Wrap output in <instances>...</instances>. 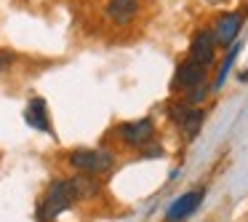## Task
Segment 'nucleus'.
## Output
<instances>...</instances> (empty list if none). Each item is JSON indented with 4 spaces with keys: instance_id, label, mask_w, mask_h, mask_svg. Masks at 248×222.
I'll return each mask as SVG.
<instances>
[{
    "instance_id": "1",
    "label": "nucleus",
    "mask_w": 248,
    "mask_h": 222,
    "mask_svg": "<svg viewBox=\"0 0 248 222\" xmlns=\"http://www.w3.org/2000/svg\"><path fill=\"white\" fill-rule=\"evenodd\" d=\"M80 198L75 190V182L72 179H56L54 185L48 188V193H46V198L40 201V209H38V220L40 222H51L56 220V217L62 214V211H67L75 201Z\"/></svg>"
},
{
    "instance_id": "2",
    "label": "nucleus",
    "mask_w": 248,
    "mask_h": 222,
    "mask_svg": "<svg viewBox=\"0 0 248 222\" xmlns=\"http://www.w3.org/2000/svg\"><path fill=\"white\" fill-rule=\"evenodd\" d=\"M70 163L86 174H104L112 169V155L104 150H75L70 153Z\"/></svg>"
},
{
    "instance_id": "3",
    "label": "nucleus",
    "mask_w": 248,
    "mask_h": 222,
    "mask_svg": "<svg viewBox=\"0 0 248 222\" xmlns=\"http://www.w3.org/2000/svg\"><path fill=\"white\" fill-rule=\"evenodd\" d=\"M118 131H120V139H123L128 147H147L152 142V137H155V126H152L150 118L123 123Z\"/></svg>"
},
{
    "instance_id": "4",
    "label": "nucleus",
    "mask_w": 248,
    "mask_h": 222,
    "mask_svg": "<svg viewBox=\"0 0 248 222\" xmlns=\"http://www.w3.org/2000/svg\"><path fill=\"white\" fill-rule=\"evenodd\" d=\"M203 201V190H192V193L179 195L176 201L171 204V209L166 211V222H184L189 214H195Z\"/></svg>"
},
{
    "instance_id": "5",
    "label": "nucleus",
    "mask_w": 248,
    "mask_h": 222,
    "mask_svg": "<svg viewBox=\"0 0 248 222\" xmlns=\"http://www.w3.org/2000/svg\"><path fill=\"white\" fill-rule=\"evenodd\" d=\"M214 46H216L214 33H208V30H200V33L192 38V46H189V62L208 67L211 62H214Z\"/></svg>"
},
{
    "instance_id": "6",
    "label": "nucleus",
    "mask_w": 248,
    "mask_h": 222,
    "mask_svg": "<svg viewBox=\"0 0 248 222\" xmlns=\"http://www.w3.org/2000/svg\"><path fill=\"white\" fill-rule=\"evenodd\" d=\"M243 27V14H224V17H219V22H216L214 27V38L219 46H232L237 38V33H240Z\"/></svg>"
},
{
    "instance_id": "7",
    "label": "nucleus",
    "mask_w": 248,
    "mask_h": 222,
    "mask_svg": "<svg viewBox=\"0 0 248 222\" xmlns=\"http://www.w3.org/2000/svg\"><path fill=\"white\" fill-rule=\"evenodd\" d=\"M139 14V0H109L107 3V17L115 24H128Z\"/></svg>"
},
{
    "instance_id": "8",
    "label": "nucleus",
    "mask_w": 248,
    "mask_h": 222,
    "mask_svg": "<svg viewBox=\"0 0 248 222\" xmlns=\"http://www.w3.org/2000/svg\"><path fill=\"white\" fill-rule=\"evenodd\" d=\"M24 120H27V126H32V129H38V131H51L48 110H46V102L40 97H35L32 102L27 104V110H24Z\"/></svg>"
},
{
    "instance_id": "9",
    "label": "nucleus",
    "mask_w": 248,
    "mask_h": 222,
    "mask_svg": "<svg viewBox=\"0 0 248 222\" xmlns=\"http://www.w3.org/2000/svg\"><path fill=\"white\" fill-rule=\"evenodd\" d=\"M205 81V67L203 65H195V62H187L184 67H179V75H176V86L179 88H195Z\"/></svg>"
},
{
    "instance_id": "10",
    "label": "nucleus",
    "mask_w": 248,
    "mask_h": 222,
    "mask_svg": "<svg viewBox=\"0 0 248 222\" xmlns=\"http://www.w3.org/2000/svg\"><path fill=\"white\" fill-rule=\"evenodd\" d=\"M203 118H205V115H203V110H192V113L187 115V120H184V123H182L184 134H187L189 139H192V137H195V134H198V131H200V126H203Z\"/></svg>"
},
{
    "instance_id": "11",
    "label": "nucleus",
    "mask_w": 248,
    "mask_h": 222,
    "mask_svg": "<svg viewBox=\"0 0 248 222\" xmlns=\"http://www.w3.org/2000/svg\"><path fill=\"white\" fill-rule=\"evenodd\" d=\"M237 51H240V46H232L230 49V56L224 59V65H221V72H219V78H216V88L224 83V78H227V72H230V67H232V62L237 59Z\"/></svg>"
},
{
    "instance_id": "12",
    "label": "nucleus",
    "mask_w": 248,
    "mask_h": 222,
    "mask_svg": "<svg viewBox=\"0 0 248 222\" xmlns=\"http://www.w3.org/2000/svg\"><path fill=\"white\" fill-rule=\"evenodd\" d=\"M168 113H171V118L176 120L179 126H182L184 120H187V115L192 113V110L187 107V102H176V104H171V110H168Z\"/></svg>"
},
{
    "instance_id": "13",
    "label": "nucleus",
    "mask_w": 248,
    "mask_h": 222,
    "mask_svg": "<svg viewBox=\"0 0 248 222\" xmlns=\"http://www.w3.org/2000/svg\"><path fill=\"white\" fill-rule=\"evenodd\" d=\"M203 97H205V88H203V83H200V86L189 88V94H187V102H200Z\"/></svg>"
},
{
    "instance_id": "14",
    "label": "nucleus",
    "mask_w": 248,
    "mask_h": 222,
    "mask_svg": "<svg viewBox=\"0 0 248 222\" xmlns=\"http://www.w3.org/2000/svg\"><path fill=\"white\" fill-rule=\"evenodd\" d=\"M141 155L144 158H157V155H163V147H141Z\"/></svg>"
},
{
    "instance_id": "15",
    "label": "nucleus",
    "mask_w": 248,
    "mask_h": 222,
    "mask_svg": "<svg viewBox=\"0 0 248 222\" xmlns=\"http://www.w3.org/2000/svg\"><path fill=\"white\" fill-rule=\"evenodd\" d=\"M11 62H14V54H11V51H0V70H3L6 65H11Z\"/></svg>"
}]
</instances>
